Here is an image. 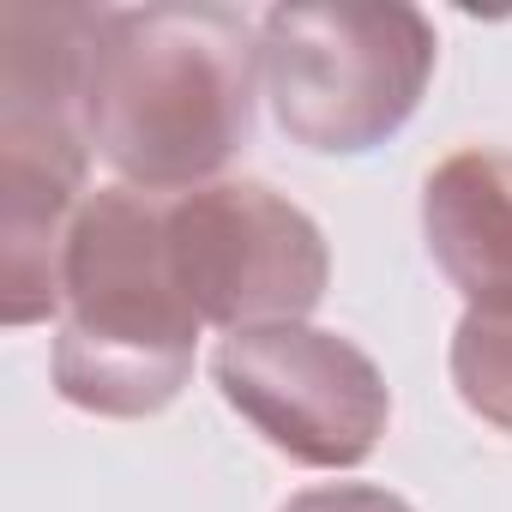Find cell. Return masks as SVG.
Listing matches in <instances>:
<instances>
[{"label": "cell", "instance_id": "1", "mask_svg": "<svg viewBox=\"0 0 512 512\" xmlns=\"http://www.w3.org/2000/svg\"><path fill=\"white\" fill-rule=\"evenodd\" d=\"M260 25L235 7H103L85 61L91 151L145 193H193L247 145Z\"/></svg>", "mask_w": 512, "mask_h": 512}, {"label": "cell", "instance_id": "2", "mask_svg": "<svg viewBox=\"0 0 512 512\" xmlns=\"http://www.w3.org/2000/svg\"><path fill=\"white\" fill-rule=\"evenodd\" d=\"M163 211L145 187H97L73 217L55 392L85 416H157L193 380L205 320L175 278Z\"/></svg>", "mask_w": 512, "mask_h": 512}, {"label": "cell", "instance_id": "3", "mask_svg": "<svg viewBox=\"0 0 512 512\" xmlns=\"http://www.w3.org/2000/svg\"><path fill=\"white\" fill-rule=\"evenodd\" d=\"M103 7L0 13V320L37 326L67 302V241L91 199L85 61Z\"/></svg>", "mask_w": 512, "mask_h": 512}, {"label": "cell", "instance_id": "4", "mask_svg": "<svg viewBox=\"0 0 512 512\" xmlns=\"http://www.w3.org/2000/svg\"><path fill=\"white\" fill-rule=\"evenodd\" d=\"M440 37L404 0H296L260 19V85L278 127L320 157L386 145L434 79Z\"/></svg>", "mask_w": 512, "mask_h": 512}, {"label": "cell", "instance_id": "5", "mask_svg": "<svg viewBox=\"0 0 512 512\" xmlns=\"http://www.w3.org/2000/svg\"><path fill=\"white\" fill-rule=\"evenodd\" d=\"M163 223L175 278L205 326H302L326 296L332 253L320 223L266 181H211L175 193Z\"/></svg>", "mask_w": 512, "mask_h": 512}, {"label": "cell", "instance_id": "6", "mask_svg": "<svg viewBox=\"0 0 512 512\" xmlns=\"http://www.w3.org/2000/svg\"><path fill=\"white\" fill-rule=\"evenodd\" d=\"M211 380L266 446L308 470L368 464L392 422V392L374 356L308 320L229 332L211 356Z\"/></svg>", "mask_w": 512, "mask_h": 512}, {"label": "cell", "instance_id": "7", "mask_svg": "<svg viewBox=\"0 0 512 512\" xmlns=\"http://www.w3.org/2000/svg\"><path fill=\"white\" fill-rule=\"evenodd\" d=\"M422 235L470 308L512 302V151H452L422 181Z\"/></svg>", "mask_w": 512, "mask_h": 512}, {"label": "cell", "instance_id": "8", "mask_svg": "<svg viewBox=\"0 0 512 512\" xmlns=\"http://www.w3.org/2000/svg\"><path fill=\"white\" fill-rule=\"evenodd\" d=\"M452 386L470 416L512 434V302L464 308L452 332Z\"/></svg>", "mask_w": 512, "mask_h": 512}, {"label": "cell", "instance_id": "9", "mask_svg": "<svg viewBox=\"0 0 512 512\" xmlns=\"http://www.w3.org/2000/svg\"><path fill=\"white\" fill-rule=\"evenodd\" d=\"M278 512H416V506L392 488H374V482H326V488H302Z\"/></svg>", "mask_w": 512, "mask_h": 512}]
</instances>
